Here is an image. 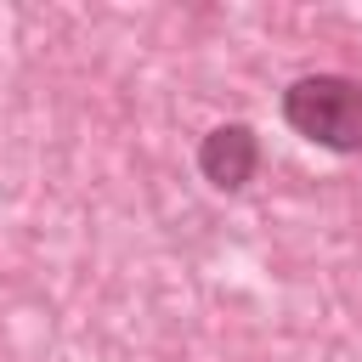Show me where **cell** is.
<instances>
[{"mask_svg":"<svg viewBox=\"0 0 362 362\" xmlns=\"http://www.w3.org/2000/svg\"><path fill=\"white\" fill-rule=\"evenodd\" d=\"M255 170H260V136H255V124L226 119V124L204 130V141H198V175L215 192H243L255 181Z\"/></svg>","mask_w":362,"mask_h":362,"instance_id":"7a4b0ae2","label":"cell"},{"mask_svg":"<svg viewBox=\"0 0 362 362\" xmlns=\"http://www.w3.org/2000/svg\"><path fill=\"white\" fill-rule=\"evenodd\" d=\"M283 124L322 153H362V79L300 74L283 90Z\"/></svg>","mask_w":362,"mask_h":362,"instance_id":"6da1fadb","label":"cell"}]
</instances>
